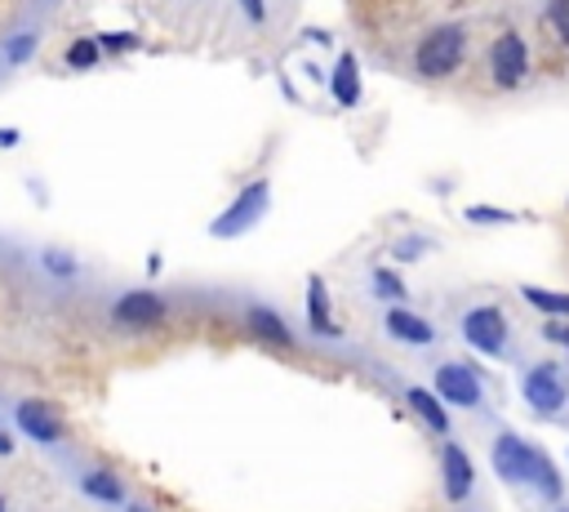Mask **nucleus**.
I'll use <instances>...</instances> for the list:
<instances>
[{"instance_id":"obj_1","label":"nucleus","mask_w":569,"mask_h":512,"mask_svg":"<svg viewBox=\"0 0 569 512\" xmlns=\"http://www.w3.org/2000/svg\"><path fill=\"white\" fill-rule=\"evenodd\" d=\"M490 464H494V472H499L503 486H529L543 503H560V494H565V477L551 464V455L543 446H534L529 437L512 433V428L494 437Z\"/></svg>"},{"instance_id":"obj_2","label":"nucleus","mask_w":569,"mask_h":512,"mask_svg":"<svg viewBox=\"0 0 569 512\" xmlns=\"http://www.w3.org/2000/svg\"><path fill=\"white\" fill-rule=\"evenodd\" d=\"M463 58H468V23H436L418 36L409 67L423 80H445L463 67Z\"/></svg>"},{"instance_id":"obj_3","label":"nucleus","mask_w":569,"mask_h":512,"mask_svg":"<svg viewBox=\"0 0 569 512\" xmlns=\"http://www.w3.org/2000/svg\"><path fill=\"white\" fill-rule=\"evenodd\" d=\"M459 335L472 352L490 357V361H507L512 357V322L499 303H472L459 317Z\"/></svg>"},{"instance_id":"obj_4","label":"nucleus","mask_w":569,"mask_h":512,"mask_svg":"<svg viewBox=\"0 0 569 512\" xmlns=\"http://www.w3.org/2000/svg\"><path fill=\"white\" fill-rule=\"evenodd\" d=\"M521 401L534 410L538 420H556L565 415L569 405V370L560 361H534L525 374H521Z\"/></svg>"},{"instance_id":"obj_5","label":"nucleus","mask_w":569,"mask_h":512,"mask_svg":"<svg viewBox=\"0 0 569 512\" xmlns=\"http://www.w3.org/2000/svg\"><path fill=\"white\" fill-rule=\"evenodd\" d=\"M267 205H272V178H254L237 192V200L227 205V210L209 224V237L218 241H232V237H245L250 228H259V219L267 215Z\"/></svg>"},{"instance_id":"obj_6","label":"nucleus","mask_w":569,"mask_h":512,"mask_svg":"<svg viewBox=\"0 0 569 512\" xmlns=\"http://www.w3.org/2000/svg\"><path fill=\"white\" fill-rule=\"evenodd\" d=\"M431 392L453 410H485V374L468 361H440L431 370Z\"/></svg>"},{"instance_id":"obj_7","label":"nucleus","mask_w":569,"mask_h":512,"mask_svg":"<svg viewBox=\"0 0 569 512\" xmlns=\"http://www.w3.org/2000/svg\"><path fill=\"white\" fill-rule=\"evenodd\" d=\"M490 80H494V89H507V94L529 80V45L516 28H503L490 41Z\"/></svg>"},{"instance_id":"obj_8","label":"nucleus","mask_w":569,"mask_h":512,"mask_svg":"<svg viewBox=\"0 0 569 512\" xmlns=\"http://www.w3.org/2000/svg\"><path fill=\"white\" fill-rule=\"evenodd\" d=\"M169 317V303L156 290H125L111 298V322L121 330H156Z\"/></svg>"},{"instance_id":"obj_9","label":"nucleus","mask_w":569,"mask_h":512,"mask_svg":"<svg viewBox=\"0 0 569 512\" xmlns=\"http://www.w3.org/2000/svg\"><path fill=\"white\" fill-rule=\"evenodd\" d=\"M472 490H477V464H472V455L459 442L445 437V446H440V494H445V503H468Z\"/></svg>"},{"instance_id":"obj_10","label":"nucleus","mask_w":569,"mask_h":512,"mask_svg":"<svg viewBox=\"0 0 569 512\" xmlns=\"http://www.w3.org/2000/svg\"><path fill=\"white\" fill-rule=\"evenodd\" d=\"M14 424H19V433H23L28 442H36V446H58V442L67 437L58 410H54L50 401H41V396H23V401L14 405Z\"/></svg>"},{"instance_id":"obj_11","label":"nucleus","mask_w":569,"mask_h":512,"mask_svg":"<svg viewBox=\"0 0 569 512\" xmlns=\"http://www.w3.org/2000/svg\"><path fill=\"white\" fill-rule=\"evenodd\" d=\"M383 330L396 344H405V348H431L436 344V326L423 313H414V307H405V303H392L387 307V313H383Z\"/></svg>"},{"instance_id":"obj_12","label":"nucleus","mask_w":569,"mask_h":512,"mask_svg":"<svg viewBox=\"0 0 569 512\" xmlns=\"http://www.w3.org/2000/svg\"><path fill=\"white\" fill-rule=\"evenodd\" d=\"M245 330L259 339V344H272V348H294V330L289 322L267 303H245Z\"/></svg>"},{"instance_id":"obj_13","label":"nucleus","mask_w":569,"mask_h":512,"mask_svg":"<svg viewBox=\"0 0 569 512\" xmlns=\"http://www.w3.org/2000/svg\"><path fill=\"white\" fill-rule=\"evenodd\" d=\"M329 94L338 108H361V98H365V85H361V63L352 50H343L333 58V76H329Z\"/></svg>"},{"instance_id":"obj_14","label":"nucleus","mask_w":569,"mask_h":512,"mask_svg":"<svg viewBox=\"0 0 569 512\" xmlns=\"http://www.w3.org/2000/svg\"><path fill=\"white\" fill-rule=\"evenodd\" d=\"M405 405L423 420V428H431L436 437H449V433H453V415H449V405H445L431 388H418V383H414V388H405Z\"/></svg>"},{"instance_id":"obj_15","label":"nucleus","mask_w":569,"mask_h":512,"mask_svg":"<svg viewBox=\"0 0 569 512\" xmlns=\"http://www.w3.org/2000/svg\"><path fill=\"white\" fill-rule=\"evenodd\" d=\"M80 494L85 499H94V503H102V508H125V481L111 472V468H85L80 472Z\"/></svg>"},{"instance_id":"obj_16","label":"nucleus","mask_w":569,"mask_h":512,"mask_svg":"<svg viewBox=\"0 0 569 512\" xmlns=\"http://www.w3.org/2000/svg\"><path fill=\"white\" fill-rule=\"evenodd\" d=\"M329 290H325V281L320 276H311L307 281V330L316 335V339H338L343 330H338V322L329 317Z\"/></svg>"},{"instance_id":"obj_17","label":"nucleus","mask_w":569,"mask_h":512,"mask_svg":"<svg viewBox=\"0 0 569 512\" xmlns=\"http://www.w3.org/2000/svg\"><path fill=\"white\" fill-rule=\"evenodd\" d=\"M521 298L534 307V313H543L547 322H569V290H543V285H525Z\"/></svg>"},{"instance_id":"obj_18","label":"nucleus","mask_w":569,"mask_h":512,"mask_svg":"<svg viewBox=\"0 0 569 512\" xmlns=\"http://www.w3.org/2000/svg\"><path fill=\"white\" fill-rule=\"evenodd\" d=\"M36 50H41V28H23V32L6 36V45H0V63H6V67H23V63L36 58Z\"/></svg>"},{"instance_id":"obj_19","label":"nucleus","mask_w":569,"mask_h":512,"mask_svg":"<svg viewBox=\"0 0 569 512\" xmlns=\"http://www.w3.org/2000/svg\"><path fill=\"white\" fill-rule=\"evenodd\" d=\"M41 272L50 281H76L80 276V259L72 250H58V246H45L41 250Z\"/></svg>"},{"instance_id":"obj_20","label":"nucleus","mask_w":569,"mask_h":512,"mask_svg":"<svg viewBox=\"0 0 569 512\" xmlns=\"http://www.w3.org/2000/svg\"><path fill=\"white\" fill-rule=\"evenodd\" d=\"M63 63H67L72 72H94V67L102 63V50H98V41H94V36H80V41H72V45H67Z\"/></svg>"},{"instance_id":"obj_21","label":"nucleus","mask_w":569,"mask_h":512,"mask_svg":"<svg viewBox=\"0 0 569 512\" xmlns=\"http://www.w3.org/2000/svg\"><path fill=\"white\" fill-rule=\"evenodd\" d=\"M370 290H374L383 303H405V294H409L396 268H374V272H370Z\"/></svg>"},{"instance_id":"obj_22","label":"nucleus","mask_w":569,"mask_h":512,"mask_svg":"<svg viewBox=\"0 0 569 512\" xmlns=\"http://www.w3.org/2000/svg\"><path fill=\"white\" fill-rule=\"evenodd\" d=\"M547 23H551L556 41L569 50V0H547Z\"/></svg>"},{"instance_id":"obj_23","label":"nucleus","mask_w":569,"mask_h":512,"mask_svg":"<svg viewBox=\"0 0 569 512\" xmlns=\"http://www.w3.org/2000/svg\"><path fill=\"white\" fill-rule=\"evenodd\" d=\"M423 254H427V241H423V237L392 241V259H396V263H414V259H423Z\"/></svg>"},{"instance_id":"obj_24","label":"nucleus","mask_w":569,"mask_h":512,"mask_svg":"<svg viewBox=\"0 0 569 512\" xmlns=\"http://www.w3.org/2000/svg\"><path fill=\"white\" fill-rule=\"evenodd\" d=\"M468 219H472V224H516V215H507V210H485V205H468Z\"/></svg>"},{"instance_id":"obj_25","label":"nucleus","mask_w":569,"mask_h":512,"mask_svg":"<svg viewBox=\"0 0 569 512\" xmlns=\"http://www.w3.org/2000/svg\"><path fill=\"white\" fill-rule=\"evenodd\" d=\"M237 6H241V14H245L250 28H263L267 23V0H237Z\"/></svg>"},{"instance_id":"obj_26","label":"nucleus","mask_w":569,"mask_h":512,"mask_svg":"<svg viewBox=\"0 0 569 512\" xmlns=\"http://www.w3.org/2000/svg\"><path fill=\"white\" fill-rule=\"evenodd\" d=\"M139 41L134 36H121V32H111V36H98V50L102 54H125V50H134Z\"/></svg>"},{"instance_id":"obj_27","label":"nucleus","mask_w":569,"mask_h":512,"mask_svg":"<svg viewBox=\"0 0 569 512\" xmlns=\"http://www.w3.org/2000/svg\"><path fill=\"white\" fill-rule=\"evenodd\" d=\"M6 455H14V437H10L6 428H0V459H6Z\"/></svg>"},{"instance_id":"obj_28","label":"nucleus","mask_w":569,"mask_h":512,"mask_svg":"<svg viewBox=\"0 0 569 512\" xmlns=\"http://www.w3.org/2000/svg\"><path fill=\"white\" fill-rule=\"evenodd\" d=\"M0 148H19V130H0Z\"/></svg>"},{"instance_id":"obj_29","label":"nucleus","mask_w":569,"mask_h":512,"mask_svg":"<svg viewBox=\"0 0 569 512\" xmlns=\"http://www.w3.org/2000/svg\"><path fill=\"white\" fill-rule=\"evenodd\" d=\"M125 512H152L147 503H134V499H125Z\"/></svg>"},{"instance_id":"obj_30","label":"nucleus","mask_w":569,"mask_h":512,"mask_svg":"<svg viewBox=\"0 0 569 512\" xmlns=\"http://www.w3.org/2000/svg\"><path fill=\"white\" fill-rule=\"evenodd\" d=\"M0 512H10V508H6V494H0Z\"/></svg>"},{"instance_id":"obj_31","label":"nucleus","mask_w":569,"mask_h":512,"mask_svg":"<svg viewBox=\"0 0 569 512\" xmlns=\"http://www.w3.org/2000/svg\"><path fill=\"white\" fill-rule=\"evenodd\" d=\"M551 512H569V508H551Z\"/></svg>"},{"instance_id":"obj_32","label":"nucleus","mask_w":569,"mask_h":512,"mask_svg":"<svg viewBox=\"0 0 569 512\" xmlns=\"http://www.w3.org/2000/svg\"><path fill=\"white\" fill-rule=\"evenodd\" d=\"M0 424H6V415H0Z\"/></svg>"}]
</instances>
